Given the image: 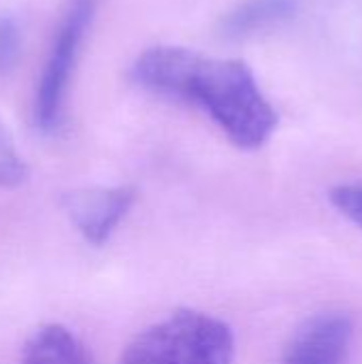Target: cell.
Wrapping results in <instances>:
<instances>
[{
	"instance_id": "cell-1",
	"label": "cell",
	"mask_w": 362,
	"mask_h": 364,
	"mask_svg": "<svg viewBox=\"0 0 362 364\" xmlns=\"http://www.w3.org/2000/svg\"><path fill=\"white\" fill-rule=\"evenodd\" d=\"M132 79L158 94L203 109L243 149L269 141L277 113L241 60L205 58L186 47H151L132 66Z\"/></svg>"
},
{
	"instance_id": "cell-2",
	"label": "cell",
	"mask_w": 362,
	"mask_h": 364,
	"mask_svg": "<svg viewBox=\"0 0 362 364\" xmlns=\"http://www.w3.org/2000/svg\"><path fill=\"white\" fill-rule=\"evenodd\" d=\"M235 335L209 314L181 309L137 335L119 364H233Z\"/></svg>"
},
{
	"instance_id": "cell-3",
	"label": "cell",
	"mask_w": 362,
	"mask_h": 364,
	"mask_svg": "<svg viewBox=\"0 0 362 364\" xmlns=\"http://www.w3.org/2000/svg\"><path fill=\"white\" fill-rule=\"evenodd\" d=\"M90 17L92 0H73L55 34L34 98V124L41 132H53L62 122L66 87L70 83Z\"/></svg>"
},
{
	"instance_id": "cell-4",
	"label": "cell",
	"mask_w": 362,
	"mask_h": 364,
	"mask_svg": "<svg viewBox=\"0 0 362 364\" xmlns=\"http://www.w3.org/2000/svg\"><path fill=\"white\" fill-rule=\"evenodd\" d=\"M352 335L354 326L348 314H318L294 331L280 364H346Z\"/></svg>"
},
{
	"instance_id": "cell-5",
	"label": "cell",
	"mask_w": 362,
	"mask_h": 364,
	"mask_svg": "<svg viewBox=\"0 0 362 364\" xmlns=\"http://www.w3.org/2000/svg\"><path fill=\"white\" fill-rule=\"evenodd\" d=\"M134 203L132 188H94L73 192L64 198L75 228L92 245H102Z\"/></svg>"
},
{
	"instance_id": "cell-6",
	"label": "cell",
	"mask_w": 362,
	"mask_h": 364,
	"mask_svg": "<svg viewBox=\"0 0 362 364\" xmlns=\"http://www.w3.org/2000/svg\"><path fill=\"white\" fill-rule=\"evenodd\" d=\"M299 9V0H245L220 21L224 38H247L288 21Z\"/></svg>"
},
{
	"instance_id": "cell-7",
	"label": "cell",
	"mask_w": 362,
	"mask_h": 364,
	"mask_svg": "<svg viewBox=\"0 0 362 364\" xmlns=\"http://www.w3.org/2000/svg\"><path fill=\"white\" fill-rule=\"evenodd\" d=\"M19 364H90V358L68 328L49 324L30 337Z\"/></svg>"
},
{
	"instance_id": "cell-8",
	"label": "cell",
	"mask_w": 362,
	"mask_h": 364,
	"mask_svg": "<svg viewBox=\"0 0 362 364\" xmlns=\"http://www.w3.org/2000/svg\"><path fill=\"white\" fill-rule=\"evenodd\" d=\"M21 51V30L15 17L0 15V73L15 66Z\"/></svg>"
},
{
	"instance_id": "cell-9",
	"label": "cell",
	"mask_w": 362,
	"mask_h": 364,
	"mask_svg": "<svg viewBox=\"0 0 362 364\" xmlns=\"http://www.w3.org/2000/svg\"><path fill=\"white\" fill-rule=\"evenodd\" d=\"M26 177V166L17 156L6 128L0 124V186H17Z\"/></svg>"
},
{
	"instance_id": "cell-10",
	"label": "cell",
	"mask_w": 362,
	"mask_h": 364,
	"mask_svg": "<svg viewBox=\"0 0 362 364\" xmlns=\"http://www.w3.org/2000/svg\"><path fill=\"white\" fill-rule=\"evenodd\" d=\"M335 209L362 230V186H339L331 192Z\"/></svg>"
}]
</instances>
